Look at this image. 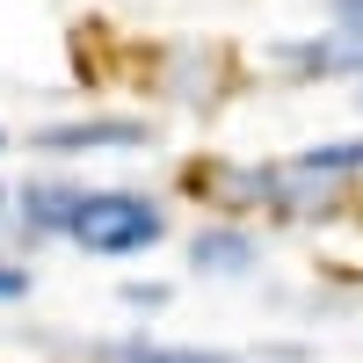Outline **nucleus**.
<instances>
[{"instance_id":"nucleus-1","label":"nucleus","mask_w":363,"mask_h":363,"mask_svg":"<svg viewBox=\"0 0 363 363\" xmlns=\"http://www.w3.org/2000/svg\"><path fill=\"white\" fill-rule=\"evenodd\" d=\"M87 255H138L167 233V218L145 196H124V189H102V196H80L73 203V225H66Z\"/></svg>"},{"instance_id":"nucleus-2","label":"nucleus","mask_w":363,"mask_h":363,"mask_svg":"<svg viewBox=\"0 0 363 363\" xmlns=\"http://www.w3.org/2000/svg\"><path fill=\"white\" fill-rule=\"evenodd\" d=\"M138 124H66V131H44L51 153H73V145H138Z\"/></svg>"},{"instance_id":"nucleus-3","label":"nucleus","mask_w":363,"mask_h":363,"mask_svg":"<svg viewBox=\"0 0 363 363\" xmlns=\"http://www.w3.org/2000/svg\"><path fill=\"white\" fill-rule=\"evenodd\" d=\"M22 203H29V225H37V233H66V225H73L80 189H58V182H44V189H29Z\"/></svg>"},{"instance_id":"nucleus-4","label":"nucleus","mask_w":363,"mask_h":363,"mask_svg":"<svg viewBox=\"0 0 363 363\" xmlns=\"http://www.w3.org/2000/svg\"><path fill=\"white\" fill-rule=\"evenodd\" d=\"M196 262H203V269H247L255 247H247L240 233H203V240H196Z\"/></svg>"},{"instance_id":"nucleus-5","label":"nucleus","mask_w":363,"mask_h":363,"mask_svg":"<svg viewBox=\"0 0 363 363\" xmlns=\"http://www.w3.org/2000/svg\"><path fill=\"white\" fill-rule=\"evenodd\" d=\"M298 167H306V174H349V167H363V138L356 145H313Z\"/></svg>"},{"instance_id":"nucleus-6","label":"nucleus","mask_w":363,"mask_h":363,"mask_svg":"<svg viewBox=\"0 0 363 363\" xmlns=\"http://www.w3.org/2000/svg\"><path fill=\"white\" fill-rule=\"evenodd\" d=\"M116 363H225V356H196V349H145V342H131V349H116Z\"/></svg>"},{"instance_id":"nucleus-7","label":"nucleus","mask_w":363,"mask_h":363,"mask_svg":"<svg viewBox=\"0 0 363 363\" xmlns=\"http://www.w3.org/2000/svg\"><path fill=\"white\" fill-rule=\"evenodd\" d=\"M335 22L349 29V37H363V0H335Z\"/></svg>"},{"instance_id":"nucleus-8","label":"nucleus","mask_w":363,"mask_h":363,"mask_svg":"<svg viewBox=\"0 0 363 363\" xmlns=\"http://www.w3.org/2000/svg\"><path fill=\"white\" fill-rule=\"evenodd\" d=\"M29 291V269H0V298H22Z\"/></svg>"}]
</instances>
